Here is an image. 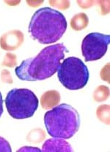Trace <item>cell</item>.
Returning <instances> with one entry per match:
<instances>
[{
	"instance_id": "5",
	"label": "cell",
	"mask_w": 110,
	"mask_h": 152,
	"mask_svg": "<svg viewBox=\"0 0 110 152\" xmlns=\"http://www.w3.org/2000/svg\"><path fill=\"white\" fill-rule=\"evenodd\" d=\"M60 83L68 89L84 88L89 80V70L84 62L76 57H68L60 64L57 70Z\"/></svg>"
},
{
	"instance_id": "21",
	"label": "cell",
	"mask_w": 110,
	"mask_h": 152,
	"mask_svg": "<svg viewBox=\"0 0 110 152\" xmlns=\"http://www.w3.org/2000/svg\"><path fill=\"white\" fill-rule=\"evenodd\" d=\"M5 2L10 4V5H12V4H13V5H16V4H18L20 3V1H5Z\"/></svg>"
},
{
	"instance_id": "14",
	"label": "cell",
	"mask_w": 110,
	"mask_h": 152,
	"mask_svg": "<svg viewBox=\"0 0 110 152\" xmlns=\"http://www.w3.org/2000/svg\"><path fill=\"white\" fill-rule=\"evenodd\" d=\"M49 3L53 7L60 9V10H66L70 7L69 1H49Z\"/></svg>"
},
{
	"instance_id": "13",
	"label": "cell",
	"mask_w": 110,
	"mask_h": 152,
	"mask_svg": "<svg viewBox=\"0 0 110 152\" xmlns=\"http://www.w3.org/2000/svg\"><path fill=\"white\" fill-rule=\"evenodd\" d=\"M16 56L13 53H7L4 56V60L2 61V66H7V67H13L17 65V61H16Z\"/></svg>"
},
{
	"instance_id": "10",
	"label": "cell",
	"mask_w": 110,
	"mask_h": 152,
	"mask_svg": "<svg viewBox=\"0 0 110 152\" xmlns=\"http://www.w3.org/2000/svg\"><path fill=\"white\" fill-rule=\"evenodd\" d=\"M89 19L84 13H79L75 15L70 20V27L76 31L84 30L88 26Z\"/></svg>"
},
{
	"instance_id": "2",
	"label": "cell",
	"mask_w": 110,
	"mask_h": 152,
	"mask_svg": "<svg viewBox=\"0 0 110 152\" xmlns=\"http://www.w3.org/2000/svg\"><path fill=\"white\" fill-rule=\"evenodd\" d=\"M67 29L64 15L51 7H43L33 14L29 25V33L34 40L49 45L60 40Z\"/></svg>"
},
{
	"instance_id": "15",
	"label": "cell",
	"mask_w": 110,
	"mask_h": 152,
	"mask_svg": "<svg viewBox=\"0 0 110 152\" xmlns=\"http://www.w3.org/2000/svg\"><path fill=\"white\" fill-rule=\"evenodd\" d=\"M12 149L8 141L0 137V152H11Z\"/></svg>"
},
{
	"instance_id": "7",
	"label": "cell",
	"mask_w": 110,
	"mask_h": 152,
	"mask_svg": "<svg viewBox=\"0 0 110 152\" xmlns=\"http://www.w3.org/2000/svg\"><path fill=\"white\" fill-rule=\"evenodd\" d=\"M24 41L23 33L19 30H13L4 33L0 38L1 49L7 51H13L21 47Z\"/></svg>"
},
{
	"instance_id": "3",
	"label": "cell",
	"mask_w": 110,
	"mask_h": 152,
	"mask_svg": "<svg viewBox=\"0 0 110 152\" xmlns=\"http://www.w3.org/2000/svg\"><path fill=\"white\" fill-rule=\"evenodd\" d=\"M44 124L52 137L70 139L79 130L80 117L74 108L63 103L45 114Z\"/></svg>"
},
{
	"instance_id": "9",
	"label": "cell",
	"mask_w": 110,
	"mask_h": 152,
	"mask_svg": "<svg viewBox=\"0 0 110 152\" xmlns=\"http://www.w3.org/2000/svg\"><path fill=\"white\" fill-rule=\"evenodd\" d=\"M60 101V94L57 90H49L43 93L40 98L43 109H49L55 107Z\"/></svg>"
},
{
	"instance_id": "8",
	"label": "cell",
	"mask_w": 110,
	"mask_h": 152,
	"mask_svg": "<svg viewBox=\"0 0 110 152\" xmlns=\"http://www.w3.org/2000/svg\"><path fill=\"white\" fill-rule=\"evenodd\" d=\"M42 151L50 152V151H73L71 145L66 142L65 139L62 138L53 137L49 139L43 143L42 147Z\"/></svg>"
},
{
	"instance_id": "11",
	"label": "cell",
	"mask_w": 110,
	"mask_h": 152,
	"mask_svg": "<svg viewBox=\"0 0 110 152\" xmlns=\"http://www.w3.org/2000/svg\"><path fill=\"white\" fill-rule=\"evenodd\" d=\"M109 89L104 85H101L98 86L94 92L93 98L96 102L104 101L109 98Z\"/></svg>"
},
{
	"instance_id": "19",
	"label": "cell",
	"mask_w": 110,
	"mask_h": 152,
	"mask_svg": "<svg viewBox=\"0 0 110 152\" xmlns=\"http://www.w3.org/2000/svg\"><path fill=\"white\" fill-rule=\"evenodd\" d=\"M43 2V1H27V3L31 7H37L40 4Z\"/></svg>"
},
{
	"instance_id": "6",
	"label": "cell",
	"mask_w": 110,
	"mask_h": 152,
	"mask_svg": "<svg viewBox=\"0 0 110 152\" xmlns=\"http://www.w3.org/2000/svg\"><path fill=\"white\" fill-rule=\"evenodd\" d=\"M110 43L109 35L92 33L87 35L82 43V55L86 62L97 61L104 56Z\"/></svg>"
},
{
	"instance_id": "4",
	"label": "cell",
	"mask_w": 110,
	"mask_h": 152,
	"mask_svg": "<svg viewBox=\"0 0 110 152\" xmlns=\"http://www.w3.org/2000/svg\"><path fill=\"white\" fill-rule=\"evenodd\" d=\"M5 105L13 118L27 119L32 117L37 109L38 99L29 89H13L7 93Z\"/></svg>"
},
{
	"instance_id": "1",
	"label": "cell",
	"mask_w": 110,
	"mask_h": 152,
	"mask_svg": "<svg viewBox=\"0 0 110 152\" xmlns=\"http://www.w3.org/2000/svg\"><path fill=\"white\" fill-rule=\"evenodd\" d=\"M68 52L63 43L46 47L36 57L23 61L15 69L16 75L21 80L27 81L49 78L57 72L65 58V53Z\"/></svg>"
},
{
	"instance_id": "20",
	"label": "cell",
	"mask_w": 110,
	"mask_h": 152,
	"mask_svg": "<svg viewBox=\"0 0 110 152\" xmlns=\"http://www.w3.org/2000/svg\"><path fill=\"white\" fill-rule=\"evenodd\" d=\"M2 113H3V100H2V95H1V92H0V118H1Z\"/></svg>"
},
{
	"instance_id": "17",
	"label": "cell",
	"mask_w": 110,
	"mask_h": 152,
	"mask_svg": "<svg viewBox=\"0 0 110 152\" xmlns=\"http://www.w3.org/2000/svg\"><path fill=\"white\" fill-rule=\"evenodd\" d=\"M1 80H2L4 83H13V78L11 77V74L7 69H4L1 71Z\"/></svg>"
},
{
	"instance_id": "16",
	"label": "cell",
	"mask_w": 110,
	"mask_h": 152,
	"mask_svg": "<svg viewBox=\"0 0 110 152\" xmlns=\"http://www.w3.org/2000/svg\"><path fill=\"white\" fill-rule=\"evenodd\" d=\"M101 79L104 81H106L107 83H109V64L108 63L107 64L105 65L103 68H102L101 71Z\"/></svg>"
},
{
	"instance_id": "12",
	"label": "cell",
	"mask_w": 110,
	"mask_h": 152,
	"mask_svg": "<svg viewBox=\"0 0 110 152\" xmlns=\"http://www.w3.org/2000/svg\"><path fill=\"white\" fill-rule=\"evenodd\" d=\"M96 115L99 121L105 124H109V106L101 105L98 106L96 110Z\"/></svg>"
},
{
	"instance_id": "18",
	"label": "cell",
	"mask_w": 110,
	"mask_h": 152,
	"mask_svg": "<svg viewBox=\"0 0 110 152\" xmlns=\"http://www.w3.org/2000/svg\"><path fill=\"white\" fill-rule=\"evenodd\" d=\"M40 151L41 150L37 148H32V147H28V146H25L23 147L22 148L19 150V151Z\"/></svg>"
}]
</instances>
